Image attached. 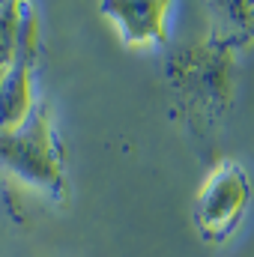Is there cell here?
Instances as JSON below:
<instances>
[{
    "label": "cell",
    "mask_w": 254,
    "mask_h": 257,
    "mask_svg": "<svg viewBox=\"0 0 254 257\" xmlns=\"http://www.w3.org/2000/svg\"><path fill=\"white\" fill-rule=\"evenodd\" d=\"M248 177L236 162H221L194 200V227L206 242H221L230 236L248 209Z\"/></svg>",
    "instance_id": "7a4b0ae2"
},
{
    "label": "cell",
    "mask_w": 254,
    "mask_h": 257,
    "mask_svg": "<svg viewBox=\"0 0 254 257\" xmlns=\"http://www.w3.org/2000/svg\"><path fill=\"white\" fill-rule=\"evenodd\" d=\"M36 51H39V24H36L33 6H27L24 24H21V48H18L15 66L0 90V132L24 126L30 117V108H36L33 84H30V72L36 66Z\"/></svg>",
    "instance_id": "3957f363"
},
{
    "label": "cell",
    "mask_w": 254,
    "mask_h": 257,
    "mask_svg": "<svg viewBox=\"0 0 254 257\" xmlns=\"http://www.w3.org/2000/svg\"><path fill=\"white\" fill-rule=\"evenodd\" d=\"M27 3H0V90L15 66L21 48V24Z\"/></svg>",
    "instance_id": "5b68a950"
},
{
    "label": "cell",
    "mask_w": 254,
    "mask_h": 257,
    "mask_svg": "<svg viewBox=\"0 0 254 257\" xmlns=\"http://www.w3.org/2000/svg\"><path fill=\"white\" fill-rule=\"evenodd\" d=\"M108 18L117 21L129 45H153L165 39V18L171 3H102Z\"/></svg>",
    "instance_id": "277c9868"
},
{
    "label": "cell",
    "mask_w": 254,
    "mask_h": 257,
    "mask_svg": "<svg viewBox=\"0 0 254 257\" xmlns=\"http://www.w3.org/2000/svg\"><path fill=\"white\" fill-rule=\"evenodd\" d=\"M0 165L39 189H63V165L51 138L48 105H36L24 126L0 132Z\"/></svg>",
    "instance_id": "6da1fadb"
}]
</instances>
